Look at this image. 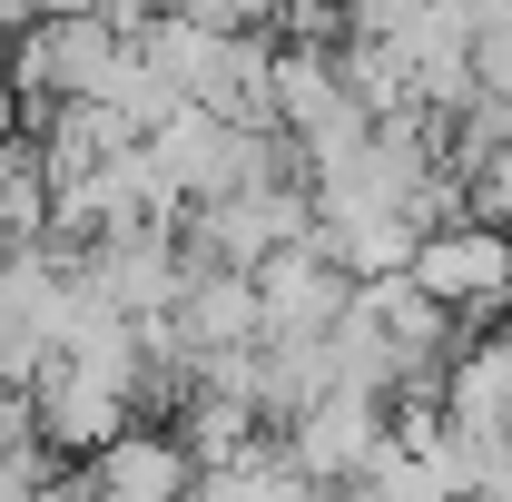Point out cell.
Instances as JSON below:
<instances>
[{"instance_id": "6da1fadb", "label": "cell", "mask_w": 512, "mask_h": 502, "mask_svg": "<svg viewBox=\"0 0 512 502\" xmlns=\"http://www.w3.org/2000/svg\"><path fill=\"white\" fill-rule=\"evenodd\" d=\"M434 306H483V296H512V237L503 227H444L424 237L414 266H404Z\"/></svg>"}, {"instance_id": "7a4b0ae2", "label": "cell", "mask_w": 512, "mask_h": 502, "mask_svg": "<svg viewBox=\"0 0 512 502\" xmlns=\"http://www.w3.org/2000/svg\"><path fill=\"white\" fill-rule=\"evenodd\" d=\"M197 453L178 434H119L109 453H89L79 473V502H188Z\"/></svg>"}]
</instances>
